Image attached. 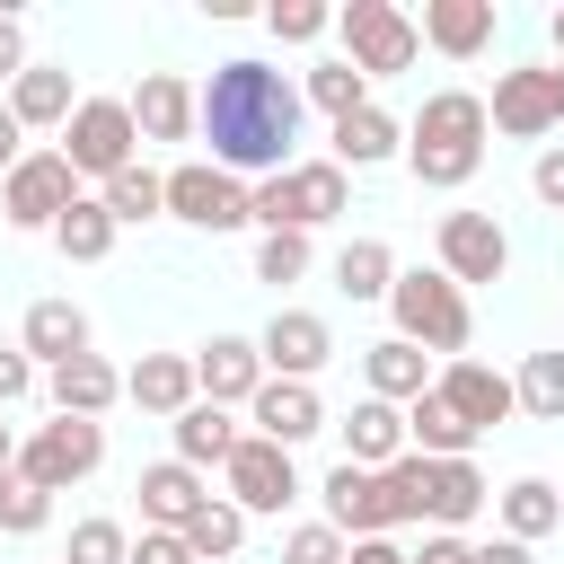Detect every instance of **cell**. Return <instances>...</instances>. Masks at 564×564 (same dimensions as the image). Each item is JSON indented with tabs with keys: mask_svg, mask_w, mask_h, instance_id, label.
I'll return each mask as SVG.
<instances>
[{
	"mask_svg": "<svg viewBox=\"0 0 564 564\" xmlns=\"http://www.w3.org/2000/svg\"><path fill=\"white\" fill-rule=\"evenodd\" d=\"M300 79H282L273 62H256V53H238V62H220L203 88H194V132L212 141V167L220 176H282L291 167V141H300Z\"/></svg>",
	"mask_w": 564,
	"mask_h": 564,
	"instance_id": "cell-1",
	"label": "cell"
},
{
	"mask_svg": "<svg viewBox=\"0 0 564 564\" xmlns=\"http://www.w3.org/2000/svg\"><path fill=\"white\" fill-rule=\"evenodd\" d=\"M485 97H467V88H441V97H423V115L405 123V167H414V185H432V194H458L476 167H485Z\"/></svg>",
	"mask_w": 564,
	"mask_h": 564,
	"instance_id": "cell-2",
	"label": "cell"
},
{
	"mask_svg": "<svg viewBox=\"0 0 564 564\" xmlns=\"http://www.w3.org/2000/svg\"><path fill=\"white\" fill-rule=\"evenodd\" d=\"M388 317H397V335H405L414 352H449V361H458L467 335H476V308H467V291H458L441 264H432V273H423V264L397 273V282H388Z\"/></svg>",
	"mask_w": 564,
	"mask_h": 564,
	"instance_id": "cell-3",
	"label": "cell"
},
{
	"mask_svg": "<svg viewBox=\"0 0 564 564\" xmlns=\"http://www.w3.org/2000/svg\"><path fill=\"white\" fill-rule=\"evenodd\" d=\"M344 212V167L335 159H291L282 176H264V185H247V220L256 229H326Z\"/></svg>",
	"mask_w": 564,
	"mask_h": 564,
	"instance_id": "cell-4",
	"label": "cell"
},
{
	"mask_svg": "<svg viewBox=\"0 0 564 564\" xmlns=\"http://www.w3.org/2000/svg\"><path fill=\"white\" fill-rule=\"evenodd\" d=\"M26 485H44V494H70V485H88L97 467H106V423H79V414H53V423H35L26 441H18V458H9Z\"/></svg>",
	"mask_w": 564,
	"mask_h": 564,
	"instance_id": "cell-5",
	"label": "cell"
},
{
	"mask_svg": "<svg viewBox=\"0 0 564 564\" xmlns=\"http://www.w3.org/2000/svg\"><path fill=\"white\" fill-rule=\"evenodd\" d=\"M335 35H344V62H352L361 79H397V70H414V53H423V35H414V18H405L397 0H344V9H335Z\"/></svg>",
	"mask_w": 564,
	"mask_h": 564,
	"instance_id": "cell-6",
	"label": "cell"
},
{
	"mask_svg": "<svg viewBox=\"0 0 564 564\" xmlns=\"http://www.w3.org/2000/svg\"><path fill=\"white\" fill-rule=\"evenodd\" d=\"M132 141H141V132H132V106H123V97H79L70 123H62V159H70L79 185H88V176H97V185L123 176V167H132Z\"/></svg>",
	"mask_w": 564,
	"mask_h": 564,
	"instance_id": "cell-7",
	"label": "cell"
},
{
	"mask_svg": "<svg viewBox=\"0 0 564 564\" xmlns=\"http://www.w3.org/2000/svg\"><path fill=\"white\" fill-rule=\"evenodd\" d=\"M70 203H79V176H70L62 150H26V159L0 176V212H9V229H53Z\"/></svg>",
	"mask_w": 564,
	"mask_h": 564,
	"instance_id": "cell-8",
	"label": "cell"
},
{
	"mask_svg": "<svg viewBox=\"0 0 564 564\" xmlns=\"http://www.w3.org/2000/svg\"><path fill=\"white\" fill-rule=\"evenodd\" d=\"M220 485H229V502H238L247 520L300 502V467H291V449H273L264 432H238V449L220 458Z\"/></svg>",
	"mask_w": 564,
	"mask_h": 564,
	"instance_id": "cell-9",
	"label": "cell"
},
{
	"mask_svg": "<svg viewBox=\"0 0 564 564\" xmlns=\"http://www.w3.org/2000/svg\"><path fill=\"white\" fill-rule=\"evenodd\" d=\"M167 220H185V229H247V185L238 176H220L212 159H185V167H167Z\"/></svg>",
	"mask_w": 564,
	"mask_h": 564,
	"instance_id": "cell-10",
	"label": "cell"
},
{
	"mask_svg": "<svg viewBox=\"0 0 564 564\" xmlns=\"http://www.w3.org/2000/svg\"><path fill=\"white\" fill-rule=\"evenodd\" d=\"M432 397H441V405H449V414H458V423H467L476 441H485L494 423H511V414H520V397H511V379H502L494 361H476V352H458V361H441V370H432Z\"/></svg>",
	"mask_w": 564,
	"mask_h": 564,
	"instance_id": "cell-11",
	"label": "cell"
},
{
	"mask_svg": "<svg viewBox=\"0 0 564 564\" xmlns=\"http://www.w3.org/2000/svg\"><path fill=\"white\" fill-rule=\"evenodd\" d=\"M256 352H264V379H308V388H317V370H326V352H335V326H326L317 308H273L264 335H256Z\"/></svg>",
	"mask_w": 564,
	"mask_h": 564,
	"instance_id": "cell-12",
	"label": "cell"
},
{
	"mask_svg": "<svg viewBox=\"0 0 564 564\" xmlns=\"http://www.w3.org/2000/svg\"><path fill=\"white\" fill-rule=\"evenodd\" d=\"M511 264V238L494 212H441V273L467 291V282H502Z\"/></svg>",
	"mask_w": 564,
	"mask_h": 564,
	"instance_id": "cell-13",
	"label": "cell"
},
{
	"mask_svg": "<svg viewBox=\"0 0 564 564\" xmlns=\"http://www.w3.org/2000/svg\"><path fill=\"white\" fill-rule=\"evenodd\" d=\"M326 529L352 546V538H388L397 529V511H388V494H379V467H352V458H335L326 467Z\"/></svg>",
	"mask_w": 564,
	"mask_h": 564,
	"instance_id": "cell-14",
	"label": "cell"
},
{
	"mask_svg": "<svg viewBox=\"0 0 564 564\" xmlns=\"http://www.w3.org/2000/svg\"><path fill=\"white\" fill-rule=\"evenodd\" d=\"M485 123H494V132H511V141H538V132H555L564 115H555V79H546V62H520V70H502V79H494V106H485Z\"/></svg>",
	"mask_w": 564,
	"mask_h": 564,
	"instance_id": "cell-15",
	"label": "cell"
},
{
	"mask_svg": "<svg viewBox=\"0 0 564 564\" xmlns=\"http://www.w3.org/2000/svg\"><path fill=\"white\" fill-rule=\"evenodd\" d=\"M256 388H264L256 335H212V344L194 352V397H203V405H247Z\"/></svg>",
	"mask_w": 564,
	"mask_h": 564,
	"instance_id": "cell-16",
	"label": "cell"
},
{
	"mask_svg": "<svg viewBox=\"0 0 564 564\" xmlns=\"http://www.w3.org/2000/svg\"><path fill=\"white\" fill-rule=\"evenodd\" d=\"M247 414H256V432H264L273 449H300V441L326 432V405H317L308 379H264V388L247 397Z\"/></svg>",
	"mask_w": 564,
	"mask_h": 564,
	"instance_id": "cell-17",
	"label": "cell"
},
{
	"mask_svg": "<svg viewBox=\"0 0 564 564\" xmlns=\"http://www.w3.org/2000/svg\"><path fill=\"white\" fill-rule=\"evenodd\" d=\"M485 502H494V485L476 458H423V520L432 529H467Z\"/></svg>",
	"mask_w": 564,
	"mask_h": 564,
	"instance_id": "cell-18",
	"label": "cell"
},
{
	"mask_svg": "<svg viewBox=\"0 0 564 564\" xmlns=\"http://www.w3.org/2000/svg\"><path fill=\"white\" fill-rule=\"evenodd\" d=\"M494 26H502V9L494 0H423V44L432 53H449V62H476L485 44H494Z\"/></svg>",
	"mask_w": 564,
	"mask_h": 564,
	"instance_id": "cell-19",
	"label": "cell"
},
{
	"mask_svg": "<svg viewBox=\"0 0 564 564\" xmlns=\"http://www.w3.org/2000/svg\"><path fill=\"white\" fill-rule=\"evenodd\" d=\"M18 352H26V361H44V370L79 361V352H88V308H79V300H35V308H26V326H18Z\"/></svg>",
	"mask_w": 564,
	"mask_h": 564,
	"instance_id": "cell-20",
	"label": "cell"
},
{
	"mask_svg": "<svg viewBox=\"0 0 564 564\" xmlns=\"http://www.w3.org/2000/svg\"><path fill=\"white\" fill-rule=\"evenodd\" d=\"M44 397H53V414H79V423H97V414L123 397V370H115L106 352H79V361L44 370Z\"/></svg>",
	"mask_w": 564,
	"mask_h": 564,
	"instance_id": "cell-21",
	"label": "cell"
},
{
	"mask_svg": "<svg viewBox=\"0 0 564 564\" xmlns=\"http://www.w3.org/2000/svg\"><path fill=\"white\" fill-rule=\"evenodd\" d=\"M123 106H132V132H141V141H185V132H194V88H185L176 70H141V88H132Z\"/></svg>",
	"mask_w": 564,
	"mask_h": 564,
	"instance_id": "cell-22",
	"label": "cell"
},
{
	"mask_svg": "<svg viewBox=\"0 0 564 564\" xmlns=\"http://www.w3.org/2000/svg\"><path fill=\"white\" fill-rule=\"evenodd\" d=\"M388 159H405V123L370 97V106H352V115L335 123V167L352 176V167H388Z\"/></svg>",
	"mask_w": 564,
	"mask_h": 564,
	"instance_id": "cell-23",
	"label": "cell"
},
{
	"mask_svg": "<svg viewBox=\"0 0 564 564\" xmlns=\"http://www.w3.org/2000/svg\"><path fill=\"white\" fill-rule=\"evenodd\" d=\"M123 397L141 405V414H185L194 405V352H141L132 370H123Z\"/></svg>",
	"mask_w": 564,
	"mask_h": 564,
	"instance_id": "cell-24",
	"label": "cell"
},
{
	"mask_svg": "<svg viewBox=\"0 0 564 564\" xmlns=\"http://www.w3.org/2000/svg\"><path fill=\"white\" fill-rule=\"evenodd\" d=\"M70 106H79V88H70V70H53V62H26V70L9 79V115H18L26 132H62Z\"/></svg>",
	"mask_w": 564,
	"mask_h": 564,
	"instance_id": "cell-25",
	"label": "cell"
},
{
	"mask_svg": "<svg viewBox=\"0 0 564 564\" xmlns=\"http://www.w3.org/2000/svg\"><path fill=\"white\" fill-rule=\"evenodd\" d=\"M141 529H185L194 511H203V476L185 467V458H159V467H141Z\"/></svg>",
	"mask_w": 564,
	"mask_h": 564,
	"instance_id": "cell-26",
	"label": "cell"
},
{
	"mask_svg": "<svg viewBox=\"0 0 564 564\" xmlns=\"http://www.w3.org/2000/svg\"><path fill=\"white\" fill-rule=\"evenodd\" d=\"M361 379H370V397H379V405H414V397L432 388V352H414L405 335H388V344H370V352H361Z\"/></svg>",
	"mask_w": 564,
	"mask_h": 564,
	"instance_id": "cell-27",
	"label": "cell"
},
{
	"mask_svg": "<svg viewBox=\"0 0 564 564\" xmlns=\"http://www.w3.org/2000/svg\"><path fill=\"white\" fill-rule=\"evenodd\" d=\"M344 458H352V467H388V458H405V405L361 397V405L344 414Z\"/></svg>",
	"mask_w": 564,
	"mask_h": 564,
	"instance_id": "cell-28",
	"label": "cell"
},
{
	"mask_svg": "<svg viewBox=\"0 0 564 564\" xmlns=\"http://www.w3.org/2000/svg\"><path fill=\"white\" fill-rule=\"evenodd\" d=\"M494 511H502V538H520V546H538L546 529H564V494H555L546 476H511V485L494 494Z\"/></svg>",
	"mask_w": 564,
	"mask_h": 564,
	"instance_id": "cell-29",
	"label": "cell"
},
{
	"mask_svg": "<svg viewBox=\"0 0 564 564\" xmlns=\"http://www.w3.org/2000/svg\"><path fill=\"white\" fill-rule=\"evenodd\" d=\"M167 432H176V458H185L194 476H203V467H220V458L238 449V423H229V405H203V397H194V405H185Z\"/></svg>",
	"mask_w": 564,
	"mask_h": 564,
	"instance_id": "cell-30",
	"label": "cell"
},
{
	"mask_svg": "<svg viewBox=\"0 0 564 564\" xmlns=\"http://www.w3.org/2000/svg\"><path fill=\"white\" fill-rule=\"evenodd\" d=\"M405 449H414V458H467V449H476V432H467V423L423 388V397L405 405Z\"/></svg>",
	"mask_w": 564,
	"mask_h": 564,
	"instance_id": "cell-31",
	"label": "cell"
},
{
	"mask_svg": "<svg viewBox=\"0 0 564 564\" xmlns=\"http://www.w3.org/2000/svg\"><path fill=\"white\" fill-rule=\"evenodd\" d=\"M53 247H62L70 264H106V256H115V212H106L97 194H79V203L53 220Z\"/></svg>",
	"mask_w": 564,
	"mask_h": 564,
	"instance_id": "cell-32",
	"label": "cell"
},
{
	"mask_svg": "<svg viewBox=\"0 0 564 564\" xmlns=\"http://www.w3.org/2000/svg\"><path fill=\"white\" fill-rule=\"evenodd\" d=\"M176 538L194 546V564H220V555H238V546H247V511H238L229 494H203V511H194Z\"/></svg>",
	"mask_w": 564,
	"mask_h": 564,
	"instance_id": "cell-33",
	"label": "cell"
},
{
	"mask_svg": "<svg viewBox=\"0 0 564 564\" xmlns=\"http://www.w3.org/2000/svg\"><path fill=\"white\" fill-rule=\"evenodd\" d=\"M97 203L115 212V229H132V220H159V212H167V176L132 159L123 176H106V185H97Z\"/></svg>",
	"mask_w": 564,
	"mask_h": 564,
	"instance_id": "cell-34",
	"label": "cell"
},
{
	"mask_svg": "<svg viewBox=\"0 0 564 564\" xmlns=\"http://www.w3.org/2000/svg\"><path fill=\"white\" fill-rule=\"evenodd\" d=\"M388 282H397V247L388 238H352L335 256V291L344 300H388Z\"/></svg>",
	"mask_w": 564,
	"mask_h": 564,
	"instance_id": "cell-35",
	"label": "cell"
},
{
	"mask_svg": "<svg viewBox=\"0 0 564 564\" xmlns=\"http://www.w3.org/2000/svg\"><path fill=\"white\" fill-rule=\"evenodd\" d=\"M511 397H520V414L564 423V352H529V361H520V379H511Z\"/></svg>",
	"mask_w": 564,
	"mask_h": 564,
	"instance_id": "cell-36",
	"label": "cell"
},
{
	"mask_svg": "<svg viewBox=\"0 0 564 564\" xmlns=\"http://www.w3.org/2000/svg\"><path fill=\"white\" fill-rule=\"evenodd\" d=\"M300 106H326V115L344 123L352 106H370V79H361L352 62H317V70H308V88H300Z\"/></svg>",
	"mask_w": 564,
	"mask_h": 564,
	"instance_id": "cell-37",
	"label": "cell"
},
{
	"mask_svg": "<svg viewBox=\"0 0 564 564\" xmlns=\"http://www.w3.org/2000/svg\"><path fill=\"white\" fill-rule=\"evenodd\" d=\"M44 520H53V494L26 485L18 467H0V538H35Z\"/></svg>",
	"mask_w": 564,
	"mask_h": 564,
	"instance_id": "cell-38",
	"label": "cell"
},
{
	"mask_svg": "<svg viewBox=\"0 0 564 564\" xmlns=\"http://www.w3.org/2000/svg\"><path fill=\"white\" fill-rule=\"evenodd\" d=\"M300 273H308V238H300V229H264V238H256V282L282 291V282H300Z\"/></svg>",
	"mask_w": 564,
	"mask_h": 564,
	"instance_id": "cell-39",
	"label": "cell"
},
{
	"mask_svg": "<svg viewBox=\"0 0 564 564\" xmlns=\"http://www.w3.org/2000/svg\"><path fill=\"white\" fill-rule=\"evenodd\" d=\"M264 26H273V44H317V35L335 26V9H326V0H273Z\"/></svg>",
	"mask_w": 564,
	"mask_h": 564,
	"instance_id": "cell-40",
	"label": "cell"
},
{
	"mask_svg": "<svg viewBox=\"0 0 564 564\" xmlns=\"http://www.w3.org/2000/svg\"><path fill=\"white\" fill-rule=\"evenodd\" d=\"M379 494H388L397 529H405V520H423V458H414V449H405V458H388V467H379Z\"/></svg>",
	"mask_w": 564,
	"mask_h": 564,
	"instance_id": "cell-41",
	"label": "cell"
},
{
	"mask_svg": "<svg viewBox=\"0 0 564 564\" xmlns=\"http://www.w3.org/2000/svg\"><path fill=\"white\" fill-rule=\"evenodd\" d=\"M123 555H132L123 520H79V529H70V555H62V564H123Z\"/></svg>",
	"mask_w": 564,
	"mask_h": 564,
	"instance_id": "cell-42",
	"label": "cell"
},
{
	"mask_svg": "<svg viewBox=\"0 0 564 564\" xmlns=\"http://www.w3.org/2000/svg\"><path fill=\"white\" fill-rule=\"evenodd\" d=\"M282 564H344V538H335L326 520H300V529L282 538Z\"/></svg>",
	"mask_w": 564,
	"mask_h": 564,
	"instance_id": "cell-43",
	"label": "cell"
},
{
	"mask_svg": "<svg viewBox=\"0 0 564 564\" xmlns=\"http://www.w3.org/2000/svg\"><path fill=\"white\" fill-rule=\"evenodd\" d=\"M123 564H194V546H185V538H176V529H141V538H132V555H123Z\"/></svg>",
	"mask_w": 564,
	"mask_h": 564,
	"instance_id": "cell-44",
	"label": "cell"
},
{
	"mask_svg": "<svg viewBox=\"0 0 564 564\" xmlns=\"http://www.w3.org/2000/svg\"><path fill=\"white\" fill-rule=\"evenodd\" d=\"M26 388H35V361H26L18 344H0V414H9V405H18Z\"/></svg>",
	"mask_w": 564,
	"mask_h": 564,
	"instance_id": "cell-45",
	"label": "cell"
},
{
	"mask_svg": "<svg viewBox=\"0 0 564 564\" xmlns=\"http://www.w3.org/2000/svg\"><path fill=\"white\" fill-rule=\"evenodd\" d=\"M529 194H538L546 212H564V150H538V167H529Z\"/></svg>",
	"mask_w": 564,
	"mask_h": 564,
	"instance_id": "cell-46",
	"label": "cell"
},
{
	"mask_svg": "<svg viewBox=\"0 0 564 564\" xmlns=\"http://www.w3.org/2000/svg\"><path fill=\"white\" fill-rule=\"evenodd\" d=\"M467 555H476V546H467V538H458V529H432V538H423V555H414V564H467Z\"/></svg>",
	"mask_w": 564,
	"mask_h": 564,
	"instance_id": "cell-47",
	"label": "cell"
},
{
	"mask_svg": "<svg viewBox=\"0 0 564 564\" xmlns=\"http://www.w3.org/2000/svg\"><path fill=\"white\" fill-rule=\"evenodd\" d=\"M18 70H26V26L0 9V79H18Z\"/></svg>",
	"mask_w": 564,
	"mask_h": 564,
	"instance_id": "cell-48",
	"label": "cell"
},
{
	"mask_svg": "<svg viewBox=\"0 0 564 564\" xmlns=\"http://www.w3.org/2000/svg\"><path fill=\"white\" fill-rule=\"evenodd\" d=\"M344 564H414V555H405L397 538H352V546H344Z\"/></svg>",
	"mask_w": 564,
	"mask_h": 564,
	"instance_id": "cell-49",
	"label": "cell"
},
{
	"mask_svg": "<svg viewBox=\"0 0 564 564\" xmlns=\"http://www.w3.org/2000/svg\"><path fill=\"white\" fill-rule=\"evenodd\" d=\"M18 159H26V123H18V115H9V97H0V176H9Z\"/></svg>",
	"mask_w": 564,
	"mask_h": 564,
	"instance_id": "cell-50",
	"label": "cell"
},
{
	"mask_svg": "<svg viewBox=\"0 0 564 564\" xmlns=\"http://www.w3.org/2000/svg\"><path fill=\"white\" fill-rule=\"evenodd\" d=\"M467 564H529V546H520V538H485Z\"/></svg>",
	"mask_w": 564,
	"mask_h": 564,
	"instance_id": "cell-51",
	"label": "cell"
},
{
	"mask_svg": "<svg viewBox=\"0 0 564 564\" xmlns=\"http://www.w3.org/2000/svg\"><path fill=\"white\" fill-rule=\"evenodd\" d=\"M546 79H555V115H564V62H546Z\"/></svg>",
	"mask_w": 564,
	"mask_h": 564,
	"instance_id": "cell-52",
	"label": "cell"
},
{
	"mask_svg": "<svg viewBox=\"0 0 564 564\" xmlns=\"http://www.w3.org/2000/svg\"><path fill=\"white\" fill-rule=\"evenodd\" d=\"M9 458H18V432H9V423H0V467H9Z\"/></svg>",
	"mask_w": 564,
	"mask_h": 564,
	"instance_id": "cell-53",
	"label": "cell"
},
{
	"mask_svg": "<svg viewBox=\"0 0 564 564\" xmlns=\"http://www.w3.org/2000/svg\"><path fill=\"white\" fill-rule=\"evenodd\" d=\"M546 35H555V53H564V9H555V18H546Z\"/></svg>",
	"mask_w": 564,
	"mask_h": 564,
	"instance_id": "cell-54",
	"label": "cell"
},
{
	"mask_svg": "<svg viewBox=\"0 0 564 564\" xmlns=\"http://www.w3.org/2000/svg\"><path fill=\"white\" fill-rule=\"evenodd\" d=\"M555 494H564V485H555Z\"/></svg>",
	"mask_w": 564,
	"mask_h": 564,
	"instance_id": "cell-55",
	"label": "cell"
}]
</instances>
